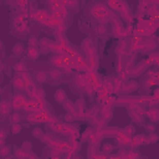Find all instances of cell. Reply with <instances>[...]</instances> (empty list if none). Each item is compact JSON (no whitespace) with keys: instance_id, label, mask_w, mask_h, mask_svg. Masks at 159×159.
<instances>
[{"instance_id":"cell-1","label":"cell","mask_w":159,"mask_h":159,"mask_svg":"<svg viewBox=\"0 0 159 159\" xmlns=\"http://www.w3.org/2000/svg\"><path fill=\"white\" fill-rule=\"evenodd\" d=\"M13 103H14V107L15 108H19L20 106L25 103V97L22 96V95H16L14 97V101H13Z\"/></svg>"},{"instance_id":"cell-2","label":"cell","mask_w":159,"mask_h":159,"mask_svg":"<svg viewBox=\"0 0 159 159\" xmlns=\"http://www.w3.org/2000/svg\"><path fill=\"white\" fill-rule=\"evenodd\" d=\"M55 99L57 102H63L66 99V93L63 90H57L55 92Z\"/></svg>"},{"instance_id":"cell-3","label":"cell","mask_w":159,"mask_h":159,"mask_svg":"<svg viewBox=\"0 0 159 159\" xmlns=\"http://www.w3.org/2000/svg\"><path fill=\"white\" fill-rule=\"evenodd\" d=\"M9 110H10V104L6 103V102H1L0 103V113L3 116H6L9 113Z\"/></svg>"},{"instance_id":"cell-4","label":"cell","mask_w":159,"mask_h":159,"mask_svg":"<svg viewBox=\"0 0 159 159\" xmlns=\"http://www.w3.org/2000/svg\"><path fill=\"white\" fill-rule=\"evenodd\" d=\"M15 87L16 88H20L22 90L24 87H25V82H24V80H22V77H18V78H15Z\"/></svg>"},{"instance_id":"cell-5","label":"cell","mask_w":159,"mask_h":159,"mask_svg":"<svg viewBox=\"0 0 159 159\" xmlns=\"http://www.w3.org/2000/svg\"><path fill=\"white\" fill-rule=\"evenodd\" d=\"M137 87H138L137 82H134V81H131V82H129V83H128V85H127V86L124 87V90L127 91V92H128V91L131 92V91H134L136 88H137Z\"/></svg>"},{"instance_id":"cell-6","label":"cell","mask_w":159,"mask_h":159,"mask_svg":"<svg viewBox=\"0 0 159 159\" xmlns=\"http://www.w3.org/2000/svg\"><path fill=\"white\" fill-rule=\"evenodd\" d=\"M63 106H65V108H66L67 111H70V112H73L75 110H76V108H75V103L71 102V101H66Z\"/></svg>"},{"instance_id":"cell-7","label":"cell","mask_w":159,"mask_h":159,"mask_svg":"<svg viewBox=\"0 0 159 159\" xmlns=\"http://www.w3.org/2000/svg\"><path fill=\"white\" fill-rule=\"evenodd\" d=\"M36 78H37L39 82H45V81L47 80V75H46L45 72H39L37 76H36Z\"/></svg>"},{"instance_id":"cell-8","label":"cell","mask_w":159,"mask_h":159,"mask_svg":"<svg viewBox=\"0 0 159 159\" xmlns=\"http://www.w3.org/2000/svg\"><path fill=\"white\" fill-rule=\"evenodd\" d=\"M22 51H24V46H22L21 44L15 45V47H14V54L15 55H20V54H22Z\"/></svg>"},{"instance_id":"cell-9","label":"cell","mask_w":159,"mask_h":159,"mask_svg":"<svg viewBox=\"0 0 159 159\" xmlns=\"http://www.w3.org/2000/svg\"><path fill=\"white\" fill-rule=\"evenodd\" d=\"M148 114L150 116L152 121H157V119H158V111H157V110H149Z\"/></svg>"},{"instance_id":"cell-10","label":"cell","mask_w":159,"mask_h":159,"mask_svg":"<svg viewBox=\"0 0 159 159\" xmlns=\"http://www.w3.org/2000/svg\"><path fill=\"white\" fill-rule=\"evenodd\" d=\"M29 56L32 57V58H37V56H39V51H37L36 48H30V50H29Z\"/></svg>"},{"instance_id":"cell-11","label":"cell","mask_w":159,"mask_h":159,"mask_svg":"<svg viewBox=\"0 0 159 159\" xmlns=\"http://www.w3.org/2000/svg\"><path fill=\"white\" fill-rule=\"evenodd\" d=\"M136 71H133V72H132V75H134V76H137V75H138V73H140V72H142V71H143V70H144V65H143V63H142V65H139V66H137V67H136Z\"/></svg>"},{"instance_id":"cell-12","label":"cell","mask_w":159,"mask_h":159,"mask_svg":"<svg viewBox=\"0 0 159 159\" xmlns=\"http://www.w3.org/2000/svg\"><path fill=\"white\" fill-rule=\"evenodd\" d=\"M60 75H61V73H60V70H55V71H51V72H50V76L52 77L54 80L58 78V77H60Z\"/></svg>"},{"instance_id":"cell-13","label":"cell","mask_w":159,"mask_h":159,"mask_svg":"<svg viewBox=\"0 0 159 159\" xmlns=\"http://www.w3.org/2000/svg\"><path fill=\"white\" fill-rule=\"evenodd\" d=\"M96 31H97V34H99V35H102V34H104L106 32V28H104V25H98L97 26V29H96Z\"/></svg>"},{"instance_id":"cell-14","label":"cell","mask_w":159,"mask_h":159,"mask_svg":"<svg viewBox=\"0 0 159 159\" xmlns=\"http://www.w3.org/2000/svg\"><path fill=\"white\" fill-rule=\"evenodd\" d=\"M15 70H18V71H25L26 70V67H25V65L22 62H19L15 65Z\"/></svg>"},{"instance_id":"cell-15","label":"cell","mask_w":159,"mask_h":159,"mask_svg":"<svg viewBox=\"0 0 159 159\" xmlns=\"http://www.w3.org/2000/svg\"><path fill=\"white\" fill-rule=\"evenodd\" d=\"M66 5L70 7H75L77 5V0H66Z\"/></svg>"},{"instance_id":"cell-16","label":"cell","mask_w":159,"mask_h":159,"mask_svg":"<svg viewBox=\"0 0 159 159\" xmlns=\"http://www.w3.org/2000/svg\"><path fill=\"white\" fill-rule=\"evenodd\" d=\"M11 121H13L14 123H18V122L20 121V116H19L18 113H14V114L11 116Z\"/></svg>"},{"instance_id":"cell-17","label":"cell","mask_w":159,"mask_h":159,"mask_svg":"<svg viewBox=\"0 0 159 159\" xmlns=\"http://www.w3.org/2000/svg\"><path fill=\"white\" fill-rule=\"evenodd\" d=\"M20 131H21V125L15 123V124L13 125V133H19Z\"/></svg>"},{"instance_id":"cell-18","label":"cell","mask_w":159,"mask_h":159,"mask_svg":"<svg viewBox=\"0 0 159 159\" xmlns=\"http://www.w3.org/2000/svg\"><path fill=\"white\" fill-rule=\"evenodd\" d=\"M32 134H34V137H40V136L42 134V132H41L40 128H35L34 132H32Z\"/></svg>"},{"instance_id":"cell-19","label":"cell","mask_w":159,"mask_h":159,"mask_svg":"<svg viewBox=\"0 0 159 159\" xmlns=\"http://www.w3.org/2000/svg\"><path fill=\"white\" fill-rule=\"evenodd\" d=\"M31 148H32V144L30 142H25L22 144V149H31Z\"/></svg>"},{"instance_id":"cell-20","label":"cell","mask_w":159,"mask_h":159,"mask_svg":"<svg viewBox=\"0 0 159 159\" xmlns=\"http://www.w3.org/2000/svg\"><path fill=\"white\" fill-rule=\"evenodd\" d=\"M7 153H9V149H7L6 147H3V148H0V154H1V155H6Z\"/></svg>"},{"instance_id":"cell-21","label":"cell","mask_w":159,"mask_h":159,"mask_svg":"<svg viewBox=\"0 0 159 159\" xmlns=\"http://www.w3.org/2000/svg\"><path fill=\"white\" fill-rule=\"evenodd\" d=\"M148 139H149V142H150V143H154V142H157L158 137H157L155 134H152V136H149V137H148Z\"/></svg>"},{"instance_id":"cell-22","label":"cell","mask_w":159,"mask_h":159,"mask_svg":"<svg viewBox=\"0 0 159 159\" xmlns=\"http://www.w3.org/2000/svg\"><path fill=\"white\" fill-rule=\"evenodd\" d=\"M112 148H113V147H112V145H110V144H106L103 147V150L104 152H111L112 150Z\"/></svg>"},{"instance_id":"cell-23","label":"cell","mask_w":159,"mask_h":159,"mask_svg":"<svg viewBox=\"0 0 159 159\" xmlns=\"http://www.w3.org/2000/svg\"><path fill=\"white\" fill-rule=\"evenodd\" d=\"M66 121H69V122H71V121H73V114H72V113H71V114H66Z\"/></svg>"},{"instance_id":"cell-24","label":"cell","mask_w":159,"mask_h":159,"mask_svg":"<svg viewBox=\"0 0 159 159\" xmlns=\"http://www.w3.org/2000/svg\"><path fill=\"white\" fill-rule=\"evenodd\" d=\"M29 44H30L31 46H36V45H37V41H36V39H31V40L29 41Z\"/></svg>"},{"instance_id":"cell-25","label":"cell","mask_w":159,"mask_h":159,"mask_svg":"<svg viewBox=\"0 0 159 159\" xmlns=\"http://www.w3.org/2000/svg\"><path fill=\"white\" fill-rule=\"evenodd\" d=\"M16 155H18V157H24L25 153L22 152V150H18V152H16Z\"/></svg>"},{"instance_id":"cell-26","label":"cell","mask_w":159,"mask_h":159,"mask_svg":"<svg viewBox=\"0 0 159 159\" xmlns=\"http://www.w3.org/2000/svg\"><path fill=\"white\" fill-rule=\"evenodd\" d=\"M5 137H6V133H5V132L4 131H0V138H5Z\"/></svg>"},{"instance_id":"cell-27","label":"cell","mask_w":159,"mask_h":159,"mask_svg":"<svg viewBox=\"0 0 159 159\" xmlns=\"http://www.w3.org/2000/svg\"><path fill=\"white\" fill-rule=\"evenodd\" d=\"M148 129H149V131H154V127H153V125H148Z\"/></svg>"},{"instance_id":"cell-28","label":"cell","mask_w":159,"mask_h":159,"mask_svg":"<svg viewBox=\"0 0 159 159\" xmlns=\"http://www.w3.org/2000/svg\"><path fill=\"white\" fill-rule=\"evenodd\" d=\"M3 69H4V65H3V62H0V72L3 71Z\"/></svg>"},{"instance_id":"cell-29","label":"cell","mask_w":159,"mask_h":159,"mask_svg":"<svg viewBox=\"0 0 159 159\" xmlns=\"http://www.w3.org/2000/svg\"><path fill=\"white\" fill-rule=\"evenodd\" d=\"M0 93H1V87H0Z\"/></svg>"}]
</instances>
